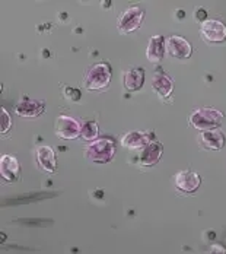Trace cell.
<instances>
[{
	"mask_svg": "<svg viewBox=\"0 0 226 254\" xmlns=\"http://www.w3.org/2000/svg\"><path fill=\"white\" fill-rule=\"evenodd\" d=\"M152 88L159 95L161 100H168L174 89L172 79L165 73H155L152 79Z\"/></svg>",
	"mask_w": 226,
	"mask_h": 254,
	"instance_id": "9a60e30c",
	"label": "cell"
},
{
	"mask_svg": "<svg viewBox=\"0 0 226 254\" xmlns=\"http://www.w3.org/2000/svg\"><path fill=\"white\" fill-rule=\"evenodd\" d=\"M197 18H199V21L200 22H204L206 19V12H204V9H199V12H197Z\"/></svg>",
	"mask_w": 226,
	"mask_h": 254,
	"instance_id": "44dd1931",
	"label": "cell"
},
{
	"mask_svg": "<svg viewBox=\"0 0 226 254\" xmlns=\"http://www.w3.org/2000/svg\"><path fill=\"white\" fill-rule=\"evenodd\" d=\"M224 119V113L215 108H209V107H203L197 108L190 114V125L197 128V130H212V128H218L222 123Z\"/></svg>",
	"mask_w": 226,
	"mask_h": 254,
	"instance_id": "7a4b0ae2",
	"label": "cell"
},
{
	"mask_svg": "<svg viewBox=\"0 0 226 254\" xmlns=\"http://www.w3.org/2000/svg\"><path fill=\"white\" fill-rule=\"evenodd\" d=\"M0 113H1V133H6L9 128H10V125H12V120H10V116L7 114V111L4 110V108H1L0 110Z\"/></svg>",
	"mask_w": 226,
	"mask_h": 254,
	"instance_id": "d6986e66",
	"label": "cell"
},
{
	"mask_svg": "<svg viewBox=\"0 0 226 254\" xmlns=\"http://www.w3.org/2000/svg\"><path fill=\"white\" fill-rule=\"evenodd\" d=\"M66 91H67V92H66V97H69L72 101H75V100H79V98H80V94H79V91H77V89L67 88Z\"/></svg>",
	"mask_w": 226,
	"mask_h": 254,
	"instance_id": "ffe728a7",
	"label": "cell"
},
{
	"mask_svg": "<svg viewBox=\"0 0 226 254\" xmlns=\"http://www.w3.org/2000/svg\"><path fill=\"white\" fill-rule=\"evenodd\" d=\"M165 38L164 35H153L149 40L148 49H146V57L152 63H159L165 54Z\"/></svg>",
	"mask_w": 226,
	"mask_h": 254,
	"instance_id": "e0dca14e",
	"label": "cell"
},
{
	"mask_svg": "<svg viewBox=\"0 0 226 254\" xmlns=\"http://www.w3.org/2000/svg\"><path fill=\"white\" fill-rule=\"evenodd\" d=\"M162 153H164V146L159 142L152 140L148 146H145L142 149L139 161H140V164L143 167H153V165H156L159 162Z\"/></svg>",
	"mask_w": 226,
	"mask_h": 254,
	"instance_id": "5bb4252c",
	"label": "cell"
},
{
	"mask_svg": "<svg viewBox=\"0 0 226 254\" xmlns=\"http://www.w3.org/2000/svg\"><path fill=\"white\" fill-rule=\"evenodd\" d=\"M167 49L168 53L178 60H185L193 53L191 43L181 35H171L167 41Z\"/></svg>",
	"mask_w": 226,
	"mask_h": 254,
	"instance_id": "52a82bcc",
	"label": "cell"
},
{
	"mask_svg": "<svg viewBox=\"0 0 226 254\" xmlns=\"http://www.w3.org/2000/svg\"><path fill=\"white\" fill-rule=\"evenodd\" d=\"M97 136H98V125L95 122H86L82 126L80 137L83 140H94V139H97Z\"/></svg>",
	"mask_w": 226,
	"mask_h": 254,
	"instance_id": "ac0fdd59",
	"label": "cell"
},
{
	"mask_svg": "<svg viewBox=\"0 0 226 254\" xmlns=\"http://www.w3.org/2000/svg\"><path fill=\"white\" fill-rule=\"evenodd\" d=\"M151 137L148 133L143 131H128L123 136L121 139V146L126 148L128 151H142L145 146H148L151 143Z\"/></svg>",
	"mask_w": 226,
	"mask_h": 254,
	"instance_id": "7c38bea8",
	"label": "cell"
},
{
	"mask_svg": "<svg viewBox=\"0 0 226 254\" xmlns=\"http://www.w3.org/2000/svg\"><path fill=\"white\" fill-rule=\"evenodd\" d=\"M123 83L128 92H136L142 89L145 83V69L142 67H128L123 73Z\"/></svg>",
	"mask_w": 226,
	"mask_h": 254,
	"instance_id": "4fadbf2b",
	"label": "cell"
},
{
	"mask_svg": "<svg viewBox=\"0 0 226 254\" xmlns=\"http://www.w3.org/2000/svg\"><path fill=\"white\" fill-rule=\"evenodd\" d=\"M176 190L182 193H194L201 184V178L194 171H179L174 178Z\"/></svg>",
	"mask_w": 226,
	"mask_h": 254,
	"instance_id": "9c48e42d",
	"label": "cell"
},
{
	"mask_svg": "<svg viewBox=\"0 0 226 254\" xmlns=\"http://www.w3.org/2000/svg\"><path fill=\"white\" fill-rule=\"evenodd\" d=\"M0 174L7 183H15L21 177V165L19 161L12 155H3L0 158Z\"/></svg>",
	"mask_w": 226,
	"mask_h": 254,
	"instance_id": "30bf717a",
	"label": "cell"
},
{
	"mask_svg": "<svg viewBox=\"0 0 226 254\" xmlns=\"http://www.w3.org/2000/svg\"><path fill=\"white\" fill-rule=\"evenodd\" d=\"M115 142L111 137H102L98 140H94L92 143H89L85 148V158L89 162L94 164H107L113 159V156L115 155Z\"/></svg>",
	"mask_w": 226,
	"mask_h": 254,
	"instance_id": "6da1fadb",
	"label": "cell"
},
{
	"mask_svg": "<svg viewBox=\"0 0 226 254\" xmlns=\"http://www.w3.org/2000/svg\"><path fill=\"white\" fill-rule=\"evenodd\" d=\"M200 37L207 44H218L226 40V25L218 19H206L200 25Z\"/></svg>",
	"mask_w": 226,
	"mask_h": 254,
	"instance_id": "8992f818",
	"label": "cell"
},
{
	"mask_svg": "<svg viewBox=\"0 0 226 254\" xmlns=\"http://www.w3.org/2000/svg\"><path fill=\"white\" fill-rule=\"evenodd\" d=\"M37 162L43 171L53 174L57 168V159H56V153L53 151V148L50 146L38 148L37 149Z\"/></svg>",
	"mask_w": 226,
	"mask_h": 254,
	"instance_id": "2e32d148",
	"label": "cell"
},
{
	"mask_svg": "<svg viewBox=\"0 0 226 254\" xmlns=\"http://www.w3.org/2000/svg\"><path fill=\"white\" fill-rule=\"evenodd\" d=\"M44 110H46L44 101H38V100H32V98H24L15 107V113L24 119H35V117L41 116L44 113Z\"/></svg>",
	"mask_w": 226,
	"mask_h": 254,
	"instance_id": "8fae6325",
	"label": "cell"
},
{
	"mask_svg": "<svg viewBox=\"0 0 226 254\" xmlns=\"http://www.w3.org/2000/svg\"><path fill=\"white\" fill-rule=\"evenodd\" d=\"M111 80V67L108 63H97L91 66L85 75L83 86L89 91H100L110 85Z\"/></svg>",
	"mask_w": 226,
	"mask_h": 254,
	"instance_id": "3957f363",
	"label": "cell"
},
{
	"mask_svg": "<svg viewBox=\"0 0 226 254\" xmlns=\"http://www.w3.org/2000/svg\"><path fill=\"white\" fill-rule=\"evenodd\" d=\"M54 131L57 137L64 140H73L77 139L82 133V125L79 120L69 116H58L54 123Z\"/></svg>",
	"mask_w": 226,
	"mask_h": 254,
	"instance_id": "5b68a950",
	"label": "cell"
},
{
	"mask_svg": "<svg viewBox=\"0 0 226 254\" xmlns=\"http://www.w3.org/2000/svg\"><path fill=\"white\" fill-rule=\"evenodd\" d=\"M145 18V9L140 6H130L118 16L117 21V29L120 34H130L136 31L142 25V21Z\"/></svg>",
	"mask_w": 226,
	"mask_h": 254,
	"instance_id": "277c9868",
	"label": "cell"
},
{
	"mask_svg": "<svg viewBox=\"0 0 226 254\" xmlns=\"http://www.w3.org/2000/svg\"><path fill=\"white\" fill-rule=\"evenodd\" d=\"M197 139L199 145L206 151H221L225 146V134L219 128L204 130Z\"/></svg>",
	"mask_w": 226,
	"mask_h": 254,
	"instance_id": "ba28073f",
	"label": "cell"
}]
</instances>
